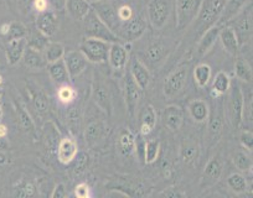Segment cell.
<instances>
[{
  "label": "cell",
  "mask_w": 253,
  "mask_h": 198,
  "mask_svg": "<svg viewBox=\"0 0 253 198\" xmlns=\"http://www.w3.org/2000/svg\"><path fill=\"white\" fill-rule=\"evenodd\" d=\"M227 99L225 103L226 118L233 129H240L243 122V105L245 96L237 81H231L230 88L227 91Z\"/></svg>",
  "instance_id": "6da1fadb"
},
{
  "label": "cell",
  "mask_w": 253,
  "mask_h": 198,
  "mask_svg": "<svg viewBox=\"0 0 253 198\" xmlns=\"http://www.w3.org/2000/svg\"><path fill=\"white\" fill-rule=\"evenodd\" d=\"M226 1L227 0H203L198 18L195 19L198 20V35H203L206 30L217 24Z\"/></svg>",
  "instance_id": "7a4b0ae2"
},
{
  "label": "cell",
  "mask_w": 253,
  "mask_h": 198,
  "mask_svg": "<svg viewBox=\"0 0 253 198\" xmlns=\"http://www.w3.org/2000/svg\"><path fill=\"white\" fill-rule=\"evenodd\" d=\"M84 29L86 37L91 38H98V40L106 41V42L114 43V42H122L121 38L116 35L112 30H109L108 26L98 18L96 11L93 9L89 10L86 18L84 19Z\"/></svg>",
  "instance_id": "3957f363"
},
{
  "label": "cell",
  "mask_w": 253,
  "mask_h": 198,
  "mask_svg": "<svg viewBox=\"0 0 253 198\" xmlns=\"http://www.w3.org/2000/svg\"><path fill=\"white\" fill-rule=\"evenodd\" d=\"M226 25L230 26L233 33H236L240 47L247 43L248 40H251V36H252V3H250V5H246Z\"/></svg>",
  "instance_id": "277c9868"
},
{
  "label": "cell",
  "mask_w": 253,
  "mask_h": 198,
  "mask_svg": "<svg viewBox=\"0 0 253 198\" xmlns=\"http://www.w3.org/2000/svg\"><path fill=\"white\" fill-rule=\"evenodd\" d=\"M203 0H176V28L177 30H184L193 23L200 11Z\"/></svg>",
  "instance_id": "5b68a950"
},
{
  "label": "cell",
  "mask_w": 253,
  "mask_h": 198,
  "mask_svg": "<svg viewBox=\"0 0 253 198\" xmlns=\"http://www.w3.org/2000/svg\"><path fill=\"white\" fill-rule=\"evenodd\" d=\"M109 47H111V43L106 41L86 37L81 42L80 51L84 55L87 61L93 62V64H102L108 60Z\"/></svg>",
  "instance_id": "8992f818"
},
{
  "label": "cell",
  "mask_w": 253,
  "mask_h": 198,
  "mask_svg": "<svg viewBox=\"0 0 253 198\" xmlns=\"http://www.w3.org/2000/svg\"><path fill=\"white\" fill-rule=\"evenodd\" d=\"M145 30H147V21L144 20V18L140 15H133L129 20L122 21L117 36L126 42H133L142 37Z\"/></svg>",
  "instance_id": "52a82bcc"
},
{
  "label": "cell",
  "mask_w": 253,
  "mask_h": 198,
  "mask_svg": "<svg viewBox=\"0 0 253 198\" xmlns=\"http://www.w3.org/2000/svg\"><path fill=\"white\" fill-rule=\"evenodd\" d=\"M148 19L154 29L164 28L171 11V0H150L147 6Z\"/></svg>",
  "instance_id": "ba28073f"
},
{
  "label": "cell",
  "mask_w": 253,
  "mask_h": 198,
  "mask_svg": "<svg viewBox=\"0 0 253 198\" xmlns=\"http://www.w3.org/2000/svg\"><path fill=\"white\" fill-rule=\"evenodd\" d=\"M92 9L96 11V14L98 15V18L106 24L109 28V30L113 31L117 35L119 30V26H121L122 21L118 16V10L116 9V6L112 3H109V0H99V1H94L91 4Z\"/></svg>",
  "instance_id": "9c48e42d"
},
{
  "label": "cell",
  "mask_w": 253,
  "mask_h": 198,
  "mask_svg": "<svg viewBox=\"0 0 253 198\" xmlns=\"http://www.w3.org/2000/svg\"><path fill=\"white\" fill-rule=\"evenodd\" d=\"M186 78L187 68L185 66L179 67L174 72H171L164 81V87H163L164 96L167 98H174V97H176L182 91V88H184L185 83H186Z\"/></svg>",
  "instance_id": "30bf717a"
},
{
  "label": "cell",
  "mask_w": 253,
  "mask_h": 198,
  "mask_svg": "<svg viewBox=\"0 0 253 198\" xmlns=\"http://www.w3.org/2000/svg\"><path fill=\"white\" fill-rule=\"evenodd\" d=\"M142 91L143 89L138 86L137 82L132 77V74H126V84H124V93H126V108H128V112H129L132 117H134L135 112H137L138 104H139V100L142 98Z\"/></svg>",
  "instance_id": "8fae6325"
},
{
  "label": "cell",
  "mask_w": 253,
  "mask_h": 198,
  "mask_svg": "<svg viewBox=\"0 0 253 198\" xmlns=\"http://www.w3.org/2000/svg\"><path fill=\"white\" fill-rule=\"evenodd\" d=\"M223 172V163L220 155H216L206 164L204 168L203 177H201V186L209 187L217 182Z\"/></svg>",
  "instance_id": "7c38bea8"
},
{
  "label": "cell",
  "mask_w": 253,
  "mask_h": 198,
  "mask_svg": "<svg viewBox=\"0 0 253 198\" xmlns=\"http://www.w3.org/2000/svg\"><path fill=\"white\" fill-rule=\"evenodd\" d=\"M63 62L66 65L70 77H76L84 71L87 67V59L81 51H70L63 56Z\"/></svg>",
  "instance_id": "4fadbf2b"
},
{
  "label": "cell",
  "mask_w": 253,
  "mask_h": 198,
  "mask_svg": "<svg viewBox=\"0 0 253 198\" xmlns=\"http://www.w3.org/2000/svg\"><path fill=\"white\" fill-rule=\"evenodd\" d=\"M36 26L38 30L46 37H51L55 35L58 30V20L57 16L55 15L53 11L46 10L43 13H39L36 18Z\"/></svg>",
  "instance_id": "5bb4252c"
},
{
  "label": "cell",
  "mask_w": 253,
  "mask_h": 198,
  "mask_svg": "<svg viewBox=\"0 0 253 198\" xmlns=\"http://www.w3.org/2000/svg\"><path fill=\"white\" fill-rule=\"evenodd\" d=\"M109 65L113 69L123 71L128 64V50L122 45V42L111 43L108 52Z\"/></svg>",
  "instance_id": "9a60e30c"
},
{
  "label": "cell",
  "mask_w": 253,
  "mask_h": 198,
  "mask_svg": "<svg viewBox=\"0 0 253 198\" xmlns=\"http://www.w3.org/2000/svg\"><path fill=\"white\" fill-rule=\"evenodd\" d=\"M77 153H79V147H77V142L74 139L63 137L62 140H60L57 146V158L61 164L67 165L71 161H74Z\"/></svg>",
  "instance_id": "2e32d148"
},
{
  "label": "cell",
  "mask_w": 253,
  "mask_h": 198,
  "mask_svg": "<svg viewBox=\"0 0 253 198\" xmlns=\"http://www.w3.org/2000/svg\"><path fill=\"white\" fill-rule=\"evenodd\" d=\"M170 52V47L164 40H158L154 41L149 45V47L147 48L145 51V60L149 62L150 65H158L159 62H162L165 57L168 56V54Z\"/></svg>",
  "instance_id": "e0dca14e"
},
{
  "label": "cell",
  "mask_w": 253,
  "mask_h": 198,
  "mask_svg": "<svg viewBox=\"0 0 253 198\" xmlns=\"http://www.w3.org/2000/svg\"><path fill=\"white\" fill-rule=\"evenodd\" d=\"M218 40L222 43L223 48L232 56H237L240 52V43H238L236 33H233L232 29L227 25L221 26L220 33H218Z\"/></svg>",
  "instance_id": "ac0fdd59"
},
{
  "label": "cell",
  "mask_w": 253,
  "mask_h": 198,
  "mask_svg": "<svg viewBox=\"0 0 253 198\" xmlns=\"http://www.w3.org/2000/svg\"><path fill=\"white\" fill-rule=\"evenodd\" d=\"M28 46V40L26 38H19V40L8 41L5 48L6 60L9 65H16L23 60V55L25 52V48Z\"/></svg>",
  "instance_id": "d6986e66"
},
{
  "label": "cell",
  "mask_w": 253,
  "mask_h": 198,
  "mask_svg": "<svg viewBox=\"0 0 253 198\" xmlns=\"http://www.w3.org/2000/svg\"><path fill=\"white\" fill-rule=\"evenodd\" d=\"M23 62L28 68L31 69H41L43 67L48 66L45 55L39 51V50L30 47V46H26L25 52L23 55Z\"/></svg>",
  "instance_id": "ffe728a7"
},
{
  "label": "cell",
  "mask_w": 253,
  "mask_h": 198,
  "mask_svg": "<svg viewBox=\"0 0 253 198\" xmlns=\"http://www.w3.org/2000/svg\"><path fill=\"white\" fill-rule=\"evenodd\" d=\"M246 5H248V0H227L225 4L220 19L216 25L223 26L228 23L232 18H235Z\"/></svg>",
  "instance_id": "44dd1931"
},
{
  "label": "cell",
  "mask_w": 253,
  "mask_h": 198,
  "mask_svg": "<svg viewBox=\"0 0 253 198\" xmlns=\"http://www.w3.org/2000/svg\"><path fill=\"white\" fill-rule=\"evenodd\" d=\"M221 26L213 25L212 28H210L209 30H206L205 33L201 35L200 41L198 43V56L203 57L204 55L208 54L211 50L213 45H215L216 40H218V33H220Z\"/></svg>",
  "instance_id": "7402d4cb"
},
{
  "label": "cell",
  "mask_w": 253,
  "mask_h": 198,
  "mask_svg": "<svg viewBox=\"0 0 253 198\" xmlns=\"http://www.w3.org/2000/svg\"><path fill=\"white\" fill-rule=\"evenodd\" d=\"M191 119L196 123H204L209 119L210 115V107L203 99H194L187 107Z\"/></svg>",
  "instance_id": "603a6c76"
},
{
  "label": "cell",
  "mask_w": 253,
  "mask_h": 198,
  "mask_svg": "<svg viewBox=\"0 0 253 198\" xmlns=\"http://www.w3.org/2000/svg\"><path fill=\"white\" fill-rule=\"evenodd\" d=\"M130 74L137 82L138 86L142 89H145L150 82V73L148 67L143 64L139 60L134 59L132 61V66H130Z\"/></svg>",
  "instance_id": "cb8c5ba5"
},
{
  "label": "cell",
  "mask_w": 253,
  "mask_h": 198,
  "mask_svg": "<svg viewBox=\"0 0 253 198\" xmlns=\"http://www.w3.org/2000/svg\"><path fill=\"white\" fill-rule=\"evenodd\" d=\"M164 122L169 129L179 130L184 123V114L181 108L177 105H168L164 110Z\"/></svg>",
  "instance_id": "d4e9b609"
},
{
  "label": "cell",
  "mask_w": 253,
  "mask_h": 198,
  "mask_svg": "<svg viewBox=\"0 0 253 198\" xmlns=\"http://www.w3.org/2000/svg\"><path fill=\"white\" fill-rule=\"evenodd\" d=\"M93 100L103 112L111 115L112 113V103H111V94H109L108 89L103 84H96L93 88Z\"/></svg>",
  "instance_id": "484cf974"
},
{
  "label": "cell",
  "mask_w": 253,
  "mask_h": 198,
  "mask_svg": "<svg viewBox=\"0 0 253 198\" xmlns=\"http://www.w3.org/2000/svg\"><path fill=\"white\" fill-rule=\"evenodd\" d=\"M157 125V112L153 105H147L140 113V134L149 135Z\"/></svg>",
  "instance_id": "4316f807"
},
{
  "label": "cell",
  "mask_w": 253,
  "mask_h": 198,
  "mask_svg": "<svg viewBox=\"0 0 253 198\" xmlns=\"http://www.w3.org/2000/svg\"><path fill=\"white\" fill-rule=\"evenodd\" d=\"M66 9L75 20H84L92 6L87 0H67Z\"/></svg>",
  "instance_id": "83f0119b"
},
{
  "label": "cell",
  "mask_w": 253,
  "mask_h": 198,
  "mask_svg": "<svg viewBox=\"0 0 253 198\" xmlns=\"http://www.w3.org/2000/svg\"><path fill=\"white\" fill-rule=\"evenodd\" d=\"M231 78L226 72L220 71L215 76L212 82V89H211V97L213 99H218L222 96L227 93L228 88H230Z\"/></svg>",
  "instance_id": "f1b7e54d"
},
{
  "label": "cell",
  "mask_w": 253,
  "mask_h": 198,
  "mask_svg": "<svg viewBox=\"0 0 253 198\" xmlns=\"http://www.w3.org/2000/svg\"><path fill=\"white\" fill-rule=\"evenodd\" d=\"M48 73H50L51 78L57 83H67L70 81V74L66 68V65L62 60L53 62V64H48Z\"/></svg>",
  "instance_id": "f546056e"
},
{
  "label": "cell",
  "mask_w": 253,
  "mask_h": 198,
  "mask_svg": "<svg viewBox=\"0 0 253 198\" xmlns=\"http://www.w3.org/2000/svg\"><path fill=\"white\" fill-rule=\"evenodd\" d=\"M119 149L124 156H130L135 151V136L130 130L124 129L119 134Z\"/></svg>",
  "instance_id": "4dcf8cb0"
},
{
  "label": "cell",
  "mask_w": 253,
  "mask_h": 198,
  "mask_svg": "<svg viewBox=\"0 0 253 198\" xmlns=\"http://www.w3.org/2000/svg\"><path fill=\"white\" fill-rule=\"evenodd\" d=\"M223 112L222 109H216L215 112L211 113L209 115V132H210V135L213 137V139H217L220 136L221 132H222L223 128Z\"/></svg>",
  "instance_id": "1f68e13d"
},
{
  "label": "cell",
  "mask_w": 253,
  "mask_h": 198,
  "mask_svg": "<svg viewBox=\"0 0 253 198\" xmlns=\"http://www.w3.org/2000/svg\"><path fill=\"white\" fill-rule=\"evenodd\" d=\"M194 79L199 88H205L211 81V67L208 64H199L194 69Z\"/></svg>",
  "instance_id": "d6a6232c"
},
{
  "label": "cell",
  "mask_w": 253,
  "mask_h": 198,
  "mask_svg": "<svg viewBox=\"0 0 253 198\" xmlns=\"http://www.w3.org/2000/svg\"><path fill=\"white\" fill-rule=\"evenodd\" d=\"M65 54H66L65 47L58 42H48V45L43 50V55H45L47 64H53V62L58 61V60H62Z\"/></svg>",
  "instance_id": "836d02e7"
},
{
  "label": "cell",
  "mask_w": 253,
  "mask_h": 198,
  "mask_svg": "<svg viewBox=\"0 0 253 198\" xmlns=\"http://www.w3.org/2000/svg\"><path fill=\"white\" fill-rule=\"evenodd\" d=\"M199 155V146L196 142L191 140H186L182 142L181 149H180V158L185 164L193 163Z\"/></svg>",
  "instance_id": "e575fe53"
},
{
  "label": "cell",
  "mask_w": 253,
  "mask_h": 198,
  "mask_svg": "<svg viewBox=\"0 0 253 198\" xmlns=\"http://www.w3.org/2000/svg\"><path fill=\"white\" fill-rule=\"evenodd\" d=\"M104 127L101 122H93L84 129V140L88 145H93L102 137Z\"/></svg>",
  "instance_id": "d590c367"
},
{
  "label": "cell",
  "mask_w": 253,
  "mask_h": 198,
  "mask_svg": "<svg viewBox=\"0 0 253 198\" xmlns=\"http://www.w3.org/2000/svg\"><path fill=\"white\" fill-rule=\"evenodd\" d=\"M235 73L236 77H237V81L246 82V83L252 82V69H251V66L241 57L237 59L235 64Z\"/></svg>",
  "instance_id": "8d00e7d4"
},
{
  "label": "cell",
  "mask_w": 253,
  "mask_h": 198,
  "mask_svg": "<svg viewBox=\"0 0 253 198\" xmlns=\"http://www.w3.org/2000/svg\"><path fill=\"white\" fill-rule=\"evenodd\" d=\"M160 153V144L158 140H148L144 147V163L153 164L158 160Z\"/></svg>",
  "instance_id": "74e56055"
},
{
  "label": "cell",
  "mask_w": 253,
  "mask_h": 198,
  "mask_svg": "<svg viewBox=\"0 0 253 198\" xmlns=\"http://www.w3.org/2000/svg\"><path fill=\"white\" fill-rule=\"evenodd\" d=\"M232 161L233 165L242 172L250 171L252 168V159L245 151H236L232 156Z\"/></svg>",
  "instance_id": "f35d334b"
},
{
  "label": "cell",
  "mask_w": 253,
  "mask_h": 198,
  "mask_svg": "<svg viewBox=\"0 0 253 198\" xmlns=\"http://www.w3.org/2000/svg\"><path fill=\"white\" fill-rule=\"evenodd\" d=\"M227 186L235 193H243L247 191V181L241 173H232L227 178Z\"/></svg>",
  "instance_id": "ab89813d"
},
{
  "label": "cell",
  "mask_w": 253,
  "mask_h": 198,
  "mask_svg": "<svg viewBox=\"0 0 253 198\" xmlns=\"http://www.w3.org/2000/svg\"><path fill=\"white\" fill-rule=\"evenodd\" d=\"M28 35V30L25 26L21 23H11L10 30L8 33V41L11 40H19V38H26Z\"/></svg>",
  "instance_id": "60d3db41"
},
{
  "label": "cell",
  "mask_w": 253,
  "mask_h": 198,
  "mask_svg": "<svg viewBox=\"0 0 253 198\" xmlns=\"http://www.w3.org/2000/svg\"><path fill=\"white\" fill-rule=\"evenodd\" d=\"M33 103L34 107H35L36 112L40 113V114H46L48 112V100L42 93H35L33 96Z\"/></svg>",
  "instance_id": "b9f144b4"
},
{
  "label": "cell",
  "mask_w": 253,
  "mask_h": 198,
  "mask_svg": "<svg viewBox=\"0 0 253 198\" xmlns=\"http://www.w3.org/2000/svg\"><path fill=\"white\" fill-rule=\"evenodd\" d=\"M74 160H75V166H74L75 172H76L77 175L84 173V171L87 170V167H88L89 156L87 155L86 153H77L76 158H75Z\"/></svg>",
  "instance_id": "7bdbcfd3"
},
{
  "label": "cell",
  "mask_w": 253,
  "mask_h": 198,
  "mask_svg": "<svg viewBox=\"0 0 253 198\" xmlns=\"http://www.w3.org/2000/svg\"><path fill=\"white\" fill-rule=\"evenodd\" d=\"M18 117H19V124L23 128V130L25 132H30V130H34V123L33 119H31L30 114L26 112V109H24L23 107L18 108Z\"/></svg>",
  "instance_id": "ee69618b"
},
{
  "label": "cell",
  "mask_w": 253,
  "mask_h": 198,
  "mask_svg": "<svg viewBox=\"0 0 253 198\" xmlns=\"http://www.w3.org/2000/svg\"><path fill=\"white\" fill-rule=\"evenodd\" d=\"M47 45H48L47 37H46L45 35H42L40 31H39V33H36V35L34 36V37L28 42V46L35 48V50H39V51H42V50H45L46 46Z\"/></svg>",
  "instance_id": "f6af8a7d"
},
{
  "label": "cell",
  "mask_w": 253,
  "mask_h": 198,
  "mask_svg": "<svg viewBox=\"0 0 253 198\" xmlns=\"http://www.w3.org/2000/svg\"><path fill=\"white\" fill-rule=\"evenodd\" d=\"M76 98V92L69 86H63L58 89V99L62 103H71Z\"/></svg>",
  "instance_id": "bcb514c9"
},
{
  "label": "cell",
  "mask_w": 253,
  "mask_h": 198,
  "mask_svg": "<svg viewBox=\"0 0 253 198\" xmlns=\"http://www.w3.org/2000/svg\"><path fill=\"white\" fill-rule=\"evenodd\" d=\"M35 195H36V188L35 186L30 182L24 183L20 188H16V192H15L16 197H20V198L34 197Z\"/></svg>",
  "instance_id": "7dc6e473"
},
{
  "label": "cell",
  "mask_w": 253,
  "mask_h": 198,
  "mask_svg": "<svg viewBox=\"0 0 253 198\" xmlns=\"http://www.w3.org/2000/svg\"><path fill=\"white\" fill-rule=\"evenodd\" d=\"M240 141H241V144H242V146L245 147V149L252 151V147H253V135H252V132H248V130H245V132H241Z\"/></svg>",
  "instance_id": "c3c4849f"
},
{
  "label": "cell",
  "mask_w": 253,
  "mask_h": 198,
  "mask_svg": "<svg viewBox=\"0 0 253 198\" xmlns=\"http://www.w3.org/2000/svg\"><path fill=\"white\" fill-rule=\"evenodd\" d=\"M75 196L79 198H88L91 197V188L87 183H80L75 188Z\"/></svg>",
  "instance_id": "681fc988"
},
{
  "label": "cell",
  "mask_w": 253,
  "mask_h": 198,
  "mask_svg": "<svg viewBox=\"0 0 253 198\" xmlns=\"http://www.w3.org/2000/svg\"><path fill=\"white\" fill-rule=\"evenodd\" d=\"M117 10H118V16L119 19H121V21L129 20V19L134 15L132 8H130L129 5H122L119 6V9H117Z\"/></svg>",
  "instance_id": "f907efd6"
},
{
  "label": "cell",
  "mask_w": 253,
  "mask_h": 198,
  "mask_svg": "<svg viewBox=\"0 0 253 198\" xmlns=\"http://www.w3.org/2000/svg\"><path fill=\"white\" fill-rule=\"evenodd\" d=\"M52 198H65L66 197V187L63 183H57L53 188V192L51 193Z\"/></svg>",
  "instance_id": "816d5d0a"
},
{
  "label": "cell",
  "mask_w": 253,
  "mask_h": 198,
  "mask_svg": "<svg viewBox=\"0 0 253 198\" xmlns=\"http://www.w3.org/2000/svg\"><path fill=\"white\" fill-rule=\"evenodd\" d=\"M160 196H163V197H169V198H179V197H185V193L181 192V191L176 190V188L171 187V188H168L167 191L160 193Z\"/></svg>",
  "instance_id": "f5cc1de1"
},
{
  "label": "cell",
  "mask_w": 253,
  "mask_h": 198,
  "mask_svg": "<svg viewBox=\"0 0 253 198\" xmlns=\"http://www.w3.org/2000/svg\"><path fill=\"white\" fill-rule=\"evenodd\" d=\"M66 1L67 0H47L48 5L56 11H61L66 8Z\"/></svg>",
  "instance_id": "db71d44e"
},
{
  "label": "cell",
  "mask_w": 253,
  "mask_h": 198,
  "mask_svg": "<svg viewBox=\"0 0 253 198\" xmlns=\"http://www.w3.org/2000/svg\"><path fill=\"white\" fill-rule=\"evenodd\" d=\"M34 8L35 10H38L39 13H43V11L47 10L48 3L47 0H34Z\"/></svg>",
  "instance_id": "11a10c76"
},
{
  "label": "cell",
  "mask_w": 253,
  "mask_h": 198,
  "mask_svg": "<svg viewBox=\"0 0 253 198\" xmlns=\"http://www.w3.org/2000/svg\"><path fill=\"white\" fill-rule=\"evenodd\" d=\"M9 30H10V24H3V25L0 26V33L1 35H8Z\"/></svg>",
  "instance_id": "9f6ffc18"
},
{
  "label": "cell",
  "mask_w": 253,
  "mask_h": 198,
  "mask_svg": "<svg viewBox=\"0 0 253 198\" xmlns=\"http://www.w3.org/2000/svg\"><path fill=\"white\" fill-rule=\"evenodd\" d=\"M8 147H9V144L5 140V137H0V150H6Z\"/></svg>",
  "instance_id": "6f0895ef"
},
{
  "label": "cell",
  "mask_w": 253,
  "mask_h": 198,
  "mask_svg": "<svg viewBox=\"0 0 253 198\" xmlns=\"http://www.w3.org/2000/svg\"><path fill=\"white\" fill-rule=\"evenodd\" d=\"M8 135V128L0 123V137H5Z\"/></svg>",
  "instance_id": "680465c9"
},
{
  "label": "cell",
  "mask_w": 253,
  "mask_h": 198,
  "mask_svg": "<svg viewBox=\"0 0 253 198\" xmlns=\"http://www.w3.org/2000/svg\"><path fill=\"white\" fill-rule=\"evenodd\" d=\"M19 3H20V5L24 6V8H28V6L30 5L31 0H19Z\"/></svg>",
  "instance_id": "91938a15"
},
{
  "label": "cell",
  "mask_w": 253,
  "mask_h": 198,
  "mask_svg": "<svg viewBox=\"0 0 253 198\" xmlns=\"http://www.w3.org/2000/svg\"><path fill=\"white\" fill-rule=\"evenodd\" d=\"M5 163H6L5 155H4V154L0 153V165H3V164H5Z\"/></svg>",
  "instance_id": "94428289"
},
{
  "label": "cell",
  "mask_w": 253,
  "mask_h": 198,
  "mask_svg": "<svg viewBox=\"0 0 253 198\" xmlns=\"http://www.w3.org/2000/svg\"><path fill=\"white\" fill-rule=\"evenodd\" d=\"M1 119H3V109H1V103H0V123H1Z\"/></svg>",
  "instance_id": "6125c7cd"
},
{
  "label": "cell",
  "mask_w": 253,
  "mask_h": 198,
  "mask_svg": "<svg viewBox=\"0 0 253 198\" xmlns=\"http://www.w3.org/2000/svg\"><path fill=\"white\" fill-rule=\"evenodd\" d=\"M87 1H88V3H94V1H99V0H87Z\"/></svg>",
  "instance_id": "be15d7a7"
},
{
  "label": "cell",
  "mask_w": 253,
  "mask_h": 198,
  "mask_svg": "<svg viewBox=\"0 0 253 198\" xmlns=\"http://www.w3.org/2000/svg\"><path fill=\"white\" fill-rule=\"evenodd\" d=\"M1 83H3V77L0 76V84H1Z\"/></svg>",
  "instance_id": "e7e4bbea"
}]
</instances>
